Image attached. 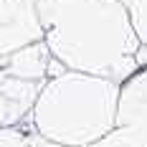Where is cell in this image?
Masks as SVG:
<instances>
[{
    "label": "cell",
    "mask_w": 147,
    "mask_h": 147,
    "mask_svg": "<svg viewBox=\"0 0 147 147\" xmlns=\"http://www.w3.org/2000/svg\"><path fill=\"white\" fill-rule=\"evenodd\" d=\"M51 56L71 71L122 84L132 76L140 38L122 0H36Z\"/></svg>",
    "instance_id": "1"
},
{
    "label": "cell",
    "mask_w": 147,
    "mask_h": 147,
    "mask_svg": "<svg viewBox=\"0 0 147 147\" xmlns=\"http://www.w3.org/2000/svg\"><path fill=\"white\" fill-rule=\"evenodd\" d=\"M117 99V81L66 69L41 84L28 122L46 142L91 147L114 129Z\"/></svg>",
    "instance_id": "2"
},
{
    "label": "cell",
    "mask_w": 147,
    "mask_h": 147,
    "mask_svg": "<svg viewBox=\"0 0 147 147\" xmlns=\"http://www.w3.org/2000/svg\"><path fill=\"white\" fill-rule=\"evenodd\" d=\"M91 147H147V66L119 84L114 129Z\"/></svg>",
    "instance_id": "3"
},
{
    "label": "cell",
    "mask_w": 147,
    "mask_h": 147,
    "mask_svg": "<svg viewBox=\"0 0 147 147\" xmlns=\"http://www.w3.org/2000/svg\"><path fill=\"white\" fill-rule=\"evenodd\" d=\"M36 41H43L36 0H0V63Z\"/></svg>",
    "instance_id": "4"
},
{
    "label": "cell",
    "mask_w": 147,
    "mask_h": 147,
    "mask_svg": "<svg viewBox=\"0 0 147 147\" xmlns=\"http://www.w3.org/2000/svg\"><path fill=\"white\" fill-rule=\"evenodd\" d=\"M38 91H41V84L15 79L0 69V129L23 124L30 117Z\"/></svg>",
    "instance_id": "5"
},
{
    "label": "cell",
    "mask_w": 147,
    "mask_h": 147,
    "mask_svg": "<svg viewBox=\"0 0 147 147\" xmlns=\"http://www.w3.org/2000/svg\"><path fill=\"white\" fill-rule=\"evenodd\" d=\"M51 61H53V56H51L46 41H36V43H28L23 48H18L15 53H10L8 59L0 63V69L5 74H10V76H15V79L43 84L48 79Z\"/></svg>",
    "instance_id": "6"
},
{
    "label": "cell",
    "mask_w": 147,
    "mask_h": 147,
    "mask_svg": "<svg viewBox=\"0 0 147 147\" xmlns=\"http://www.w3.org/2000/svg\"><path fill=\"white\" fill-rule=\"evenodd\" d=\"M122 3L129 13V20H132V28L140 43L147 46V0H122Z\"/></svg>",
    "instance_id": "7"
}]
</instances>
